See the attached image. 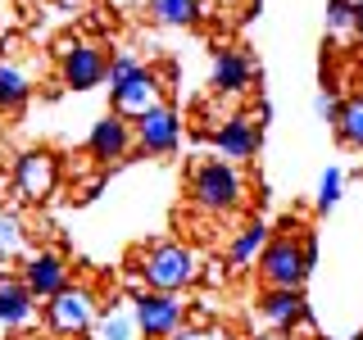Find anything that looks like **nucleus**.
I'll list each match as a JSON object with an SVG mask.
<instances>
[{
    "label": "nucleus",
    "instance_id": "1",
    "mask_svg": "<svg viewBox=\"0 0 363 340\" xmlns=\"http://www.w3.org/2000/svg\"><path fill=\"white\" fill-rule=\"evenodd\" d=\"M313 236H291V227L281 236H272L259 254V277L268 290H300L304 277L313 268Z\"/></svg>",
    "mask_w": 363,
    "mask_h": 340
},
{
    "label": "nucleus",
    "instance_id": "2",
    "mask_svg": "<svg viewBox=\"0 0 363 340\" xmlns=\"http://www.w3.org/2000/svg\"><path fill=\"white\" fill-rule=\"evenodd\" d=\"M141 272L145 290H164V295H177L182 286H191V281L200 277V264H196V249L182 245V241H159L141 254Z\"/></svg>",
    "mask_w": 363,
    "mask_h": 340
},
{
    "label": "nucleus",
    "instance_id": "3",
    "mask_svg": "<svg viewBox=\"0 0 363 340\" xmlns=\"http://www.w3.org/2000/svg\"><path fill=\"white\" fill-rule=\"evenodd\" d=\"M186 196L200 213H232L236 204H241L245 186H241V173H236L227 159H204V164L191 168Z\"/></svg>",
    "mask_w": 363,
    "mask_h": 340
},
{
    "label": "nucleus",
    "instance_id": "4",
    "mask_svg": "<svg viewBox=\"0 0 363 340\" xmlns=\"http://www.w3.org/2000/svg\"><path fill=\"white\" fill-rule=\"evenodd\" d=\"M91 322H96V295L86 286H64L45 300V327L55 336H82Z\"/></svg>",
    "mask_w": 363,
    "mask_h": 340
},
{
    "label": "nucleus",
    "instance_id": "5",
    "mask_svg": "<svg viewBox=\"0 0 363 340\" xmlns=\"http://www.w3.org/2000/svg\"><path fill=\"white\" fill-rule=\"evenodd\" d=\"M105 73H109V60H105L100 45H91V41H64L60 45V77H64V86L91 91V86L105 82Z\"/></svg>",
    "mask_w": 363,
    "mask_h": 340
},
{
    "label": "nucleus",
    "instance_id": "6",
    "mask_svg": "<svg viewBox=\"0 0 363 340\" xmlns=\"http://www.w3.org/2000/svg\"><path fill=\"white\" fill-rule=\"evenodd\" d=\"M109 96H113V113H118V118H128V123H136V118H145L150 109L164 105V82H159L155 68L141 64V68L128 77V82L113 86Z\"/></svg>",
    "mask_w": 363,
    "mask_h": 340
},
{
    "label": "nucleus",
    "instance_id": "7",
    "mask_svg": "<svg viewBox=\"0 0 363 340\" xmlns=\"http://www.w3.org/2000/svg\"><path fill=\"white\" fill-rule=\"evenodd\" d=\"M132 322L145 340H168L182 327V304L177 295H164V290H141L136 295V309H132Z\"/></svg>",
    "mask_w": 363,
    "mask_h": 340
},
{
    "label": "nucleus",
    "instance_id": "8",
    "mask_svg": "<svg viewBox=\"0 0 363 340\" xmlns=\"http://www.w3.org/2000/svg\"><path fill=\"white\" fill-rule=\"evenodd\" d=\"M55 186H60V164H55L50 150H28L14 159V191L18 200H50Z\"/></svg>",
    "mask_w": 363,
    "mask_h": 340
},
{
    "label": "nucleus",
    "instance_id": "9",
    "mask_svg": "<svg viewBox=\"0 0 363 340\" xmlns=\"http://www.w3.org/2000/svg\"><path fill=\"white\" fill-rule=\"evenodd\" d=\"M23 286L32 290V300L60 295L68 286V264H64L60 249H37V254H28V264H23Z\"/></svg>",
    "mask_w": 363,
    "mask_h": 340
},
{
    "label": "nucleus",
    "instance_id": "10",
    "mask_svg": "<svg viewBox=\"0 0 363 340\" xmlns=\"http://www.w3.org/2000/svg\"><path fill=\"white\" fill-rule=\"evenodd\" d=\"M132 145H136L132 123H128V118H118V113H105V118L91 128L86 150H91V159H100V164H118V159H128V154H132Z\"/></svg>",
    "mask_w": 363,
    "mask_h": 340
},
{
    "label": "nucleus",
    "instance_id": "11",
    "mask_svg": "<svg viewBox=\"0 0 363 340\" xmlns=\"http://www.w3.org/2000/svg\"><path fill=\"white\" fill-rule=\"evenodd\" d=\"M132 136H136V145H141L145 154H168V150H177L182 123H177V113L168 105H159V109L145 113V118L132 123Z\"/></svg>",
    "mask_w": 363,
    "mask_h": 340
},
{
    "label": "nucleus",
    "instance_id": "12",
    "mask_svg": "<svg viewBox=\"0 0 363 340\" xmlns=\"http://www.w3.org/2000/svg\"><path fill=\"white\" fill-rule=\"evenodd\" d=\"M255 60L245 50H218L213 55V68H209V86L218 96H245L250 82H255Z\"/></svg>",
    "mask_w": 363,
    "mask_h": 340
},
{
    "label": "nucleus",
    "instance_id": "13",
    "mask_svg": "<svg viewBox=\"0 0 363 340\" xmlns=\"http://www.w3.org/2000/svg\"><path fill=\"white\" fill-rule=\"evenodd\" d=\"M259 141H264V132H259V123L250 118V113H232V118H223V128L213 132V145H218V154L227 159V164L255 159Z\"/></svg>",
    "mask_w": 363,
    "mask_h": 340
},
{
    "label": "nucleus",
    "instance_id": "14",
    "mask_svg": "<svg viewBox=\"0 0 363 340\" xmlns=\"http://www.w3.org/2000/svg\"><path fill=\"white\" fill-rule=\"evenodd\" d=\"M259 317H264L272 332H295L304 322V295L300 290H264Z\"/></svg>",
    "mask_w": 363,
    "mask_h": 340
},
{
    "label": "nucleus",
    "instance_id": "15",
    "mask_svg": "<svg viewBox=\"0 0 363 340\" xmlns=\"http://www.w3.org/2000/svg\"><path fill=\"white\" fill-rule=\"evenodd\" d=\"M32 309H37V300L23 286V277L0 272V327H23L32 317Z\"/></svg>",
    "mask_w": 363,
    "mask_h": 340
},
{
    "label": "nucleus",
    "instance_id": "16",
    "mask_svg": "<svg viewBox=\"0 0 363 340\" xmlns=\"http://www.w3.org/2000/svg\"><path fill=\"white\" fill-rule=\"evenodd\" d=\"M327 37L340 45L363 37V0H327Z\"/></svg>",
    "mask_w": 363,
    "mask_h": 340
},
{
    "label": "nucleus",
    "instance_id": "17",
    "mask_svg": "<svg viewBox=\"0 0 363 340\" xmlns=\"http://www.w3.org/2000/svg\"><path fill=\"white\" fill-rule=\"evenodd\" d=\"M268 241H272V236H268V227L255 218L250 227H241V232H236L232 249H227V264H232V268H250L259 254H264V245H268Z\"/></svg>",
    "mask_w": 363,
    "mask_h": 340
},
{
    "label": "nucleus",
    "instance_id": "18",
    "mask_svg": "<svg viewBox=\"0 0 363 340\" xmlns=\"http://www.w3.org/2000/svg\"><path fill=\"white\" fill-rule=\"evenodd\" d=\"M28 254V222L14 209H0V264H14Z\"/></svg>",
    "mask_w": 363,
    "mask_h": 340
},
{
    "label": "nucleus",
    "instance_id": "19",
    "mask_svg": "<svg viewBox=\"0 0 363 340\" xmlns=\"http://www.w3.org/2000/svg\"><path fill=\"white\" fill-rule=\"evenodd\" d=\"M28 96H32L28 73H23L18 64H0V113L23 109V105H28Z\"/></svg>",
    "mask_w": 363,
    "mask_h": 340
},
{
    "label": "nucleus",
    "instance_id": "20",
    "mask_svg": "<svg viewBox=\"0 0 363 340\" xmlns=\"http://www.w3.org/2000/svg\"><path fill=\"white\" fill-rule=\"evenodd\" d=\"M336 141L350 150H363V96H350L336 109Z\"/></svg>",
    "mask_w": 363,
    "mask_h": 340
},
{
    "label": "nucleus",
    "instance_id": "21",
    "mask_svg": "<svg viewBox=\"0 0 363 340\" xmlns=\"http://www.w3.org/2000/svg\"><path fill=\"white\" fill-rule=\"evenodd\" d=\"M150 14L164 28H191L200 18V0H150Z\"/></svg>",
    "mask_w": 363,
    "mask_h": 340
},
{
    "label": "nucleus",
    "instance_id": "22",
    "mask_svg": "<svg viewBox=\"0 0 363 340\" xmlns=\"http://www.w3.org/2000/svg\"><path fill=\"white\" fill-rule=\"evenodd\" d=\"M340 168H327L323 181H318V209H336V200H340Z\"/></svg>",
    "mask_w": 363,
    "mask_h": 340
},
{
    "label": "nucleus",
    "instance_id": "23",
    "mask_svg": "<svg viewBox=\"0 0 363 340\" xmlns=\"http://www.w3.org/2000/svg\"><path fill=\"white\" fill-rule=\"evenodd\" d=\"M136 68H141V60H136V55H113V60H109V73H105L109 91H113V86H123V82H128V77L136 73Z\"/></svg>",
    "mask_w": 363,
    "mask_h": 340
},
{
    "label": "nucleus",
    "instance_id": "24",
    "mask_svg": "<svg viewBox=\"0 0 363 340\" xmlns=\"http://www.w3.org/2000/svg\"><path fill=\"white\" fill-rule=\"evenodd\" d=\"M132 332H136V322L128 313H118V309L105 313V340H132Z\"/></svg>",
    "mask_w": 363,
    "mask_h": 340
},
{
    "label": "nucleus",
    "instance_id": "25",
    "mask_svg": "<svg viewBox=\"0 0 363 340\" xmlns=\"http://www.w3.org/2000/svg\"><path fill=\"white\" fill-rule=\"evenodd\" d=\"M168 340H232L223 327H177Z\"/></svg>",
    "mask_w": 363,
    "mask_h": 340
},
{
    "label": "nucleus",
    "instance_id": "26",
    "mask_svg": "<svg viewBox=\"0 0 363 340\" xmlns=\"http://www.w3.org/2000/svg\"><path fill=\"white\" fill-rule=\"evenodd\" d=\"M336 109H340V105H336L332 96H327V91H323V96L313 100V113H318V118H332V123H336Z\"/></svg>",
    "mask_w": 363,
    "mask_h": 340
},
{
    "label": "nucleus",
    "instance_id": "27",
    "mask_svg": "<svg viewBox=\"0 0 363 340\" xmlns=\"http://www.w3.org/2000/svg\"><path fill=\"white\" fill-rule=\"evenodd\" d=\"M60 5H64V9H86L91 0H60Z\"/></svg>",
    "mask_w": 363,
    "mask_h": 340
},
{
    "label": "nucleus",
    "instance_id": "28",
    "mask_svg": "<svg viewBox=\"0 0 363 340\" xmlns=\"http://www.w3.org/2000/svg\"><path fill=\"white\" fill-rule=\"evenodd\" d=\"M259 340H291V332H268V336H259Z\"/></svg>",
    "mask_w": 363,
    "mask_h": 340
},
{
    "label": "nucleus",
    "instance_id": "29",
    "mask_svg": "<svg viewBox=\"0 0 363 340\" xmlns=\"http://www.w3.org/2000/svg\"><path fill=\"white\" fill-rule=\"evenodd\" d=\"M223 5H236V0H223Z\"/></svg>",
    "mask_w": 363,
    "mask_h": 340
},
{
    "label": "nucleus",
    "instance_id": "30",
    "mask_svg": "<svg viewBox=\"0 0 363 340\" xmlns=\"http://www.w3.org/2000/svg\"><path fill=\"white\" fill-rule=\"evenodd\" d=\"M0 272H5V264H0Z\"/></svg>",
    "mask_w": 363,
    "mask_h": 340
}]
</instances>
